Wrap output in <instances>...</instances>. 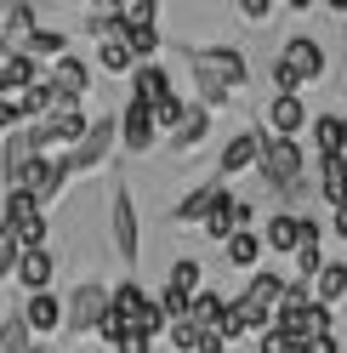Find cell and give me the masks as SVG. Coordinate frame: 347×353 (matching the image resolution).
Segmentation results:
<instances>
[{
  "label": "cell",
  "mask_w": 347,
  "mask_h": 353,
  "mask_svg": "<svg viewBox=\"0 0 347 353\" xmlns=\"http://www.w3.org/2000/svg\"><path fill=\"white\" fill-rule=\"evenodd\" d=\"M188 63H193V80H200V97L205 103H228L245 85V57L233 46H193Z\"/></svg>",
  "instance_id": "obj_1"
},
{
  "label": "cell",
  "mask_w": 347,
  "mask_h": 353,
  "mask_svg": "<svg viewBox=\"0 0 347 353\" xmlns=\"http://www.w3.org/2000/svg\"><path fill=\"white\" fill-rule=\"evenodd\" d=\"M114 137H120V120H108V114H103V120H92V125H85V137H80L69 154H63V160H52V165H57V176L69 183L74 171H92L103 154L114 148Z\"/></svg>",
  "instance_id": "obj_2"
},
{
  "label": "cell",
  "mask_w": 347,
  "mask_h": 353,
  "mask_svg": "<svg viewBox=\"0 0 347 353\" xmlns=\"http://www.w3.org/2000/svg\"><path fill=\"white\" fill-rule=\"evenodd\" d=\"M256 165H262L268 188H296L302 183V148H296V137H262Z\"/></svg>",
  "instance_id": "obj_3"
},
{
  "label": "cell",
  "mask_w": 347,
  "mask_h": 353,
  "mask_svg": "<svg viewBox=\"0 0 347 353\" xmlns=\"http://www.w3.org/2000/svg\"><path fill=\"white\" fill-rule=\"evenodd\" d=\"M103 314H108V291H103V285H80L74 302L63 307V325H74V330H97Z\"/></svg>",
  "instance_id": "obj_4"
},
{
  "label": "cell",
  "mask_w": 347,
  "mask_h": 353,
  "mask_svg": "<svg viewBox=\"0 0 347 353\" xmlns=\"http://www.w3.org/2000/svg\"><path fill=\"white\" fill-rule=\"evenodd\" d=\"M279 63H285V69L296 74V85H308V80H319L324 74V52L313 46V40H285V52H279Z\"/></svg>",
  "instance_id": "obj_5"
},
{
  "label": "cell",
  "mask_w": 347,
  "mask_h": 353,
  "mask_svg": "<svg viewBox=\"0 0 347 353\" xmlns=\"http://www.w3.org/2000/svg\"><path fill=\"white\" fill-rule=\"evenodd\" d=\"M85 80H92V69H85L80 57H57V69H52V103H80L85 97Z\"/></svg>",
  "instance_id": "obj_6"
},
{
  "label": "cell",
  "mask_w": 347,
  "mask_h": 353,
  "mask_svg": "<svg viewBox=\"0 0 347 353\" xmlns=\"http://www.w3.org/2000/svg\"><path fill=\"white\" fill-rule=\"evenodd\" d=\"M108 211H114V251H120L125 262H137V211H132V194L114 188Z\"/></svg>",
  "instance_id": "obj_7"
},
{
  "label": "cell",
  "mask_w": 347,
  "mask_h": 353,
  "mask_svg": "<svg viewBox=\"0 0 347 353\" xmlns=\"http://www.w3.org/2000/svg\"><path fill=\"white\" fill-rule=\"evenodd\" d=\"M279 296H285V279H279V274H256V279L245 285V296H240V302L251 307L256 319H268V325H273V314H279Z\"/></svg>",
  "instance_id": "obj_8"
},
{
  "label": "cell",
  "mask_w": 347,
  "mask_h": 353,
  "mask_svg": "<svg viewBox=\"0 0 347 353\" xmlns=\"http://www.w3.org/2000/svg\"><path fill=\"white\" fill-rule=\"evenodd\" d=\"M262 239H268L273 251H296L302 239H319V228L302 223V216H291V211H279V216H268V234Z\"/></svg>",
  "instance_id": "obj_9"
},
{
  "label": "cell",
  "mask_w": 347,
  "mask_h": 353,
  "mask_svg": "<svg viewBox=\"0 0 347 353\" xmlns=\"http://www.w3.org/2000/svg\"><path fill=\"white\" fill-rule=\"evenodd\" d=\"M268 125H273V137H296V131L308 125V103H302L296 92H279L273 108H268Z\"/></svg>",
  "instance_id": "obj_10"
},
{
  "label": "cell",
  "mask_w": 347,
  "mask_h": 353,
  "mask_svg": "<svg viewBox=\"0 0 347 353\" xmlns=\"http://www.w3.org/2000/svg\"><path fill=\"white\" fill-rule=\"evenodd\" d=\"M160 97H171V74L160 69V63H137V74H132V103L154 108Z\"/></svg>",
  "instance_id": "obj_11"
},
{
  "label": "cell",
  "mask_w": 347,
  "mask_h": 353,
  "mask_svg": "<svg viewBox=\"0 0 347 353\" xmlns=\"http://www.w3.org/2000/svg\"><path fill=\"white\" fill-rule=\"evenodd\" d=\"M222 200H228V188H222V183H200V188H193L188 200L177 205V223H205V216L222 205Z\"/></svg>",
  "instance_id": "obj_12"
},
{
  "label": "cell",
  "mask_w": 347,
  "mask_h": 353,
  "mask_svg": "<svg viewBox=\"0 0 347 353\" xmlns=\"http://www.w3.org/2000/svg\"><path fill=\"white\" fill-rule=\"evenodd\" d=\"M17 319L29 325V336H34V330H63V302H57L52 291H40V296H29V307H23Z\"/></svg>",
  "instance_id": "obj_13"
},
{
  "label": "cell",
  "mask_w": 347,
  "mask_h": 353,
  "mask_svg": "<svg viewBox=\"0 0 347 353\" xmlns=\"http://www.w3.org/2000/svg\"><path fill=\"white\" fill-rule=\"evenodd\" d=\"M29 160H40V125H29V131H12L6 137V183L17 171H23Z\"/></svg>",
  "instance_id": "obj_14"
},
{
  "label": "cell",
  "mask_w": 347,
  "mask_h": 353,
  "mask_svg": "<svg viewBox=\"0 0 347 353\" xmlns=\"http://www.w3.org/2000/svg\"><path fill=\"white\" fill-rule=\"evenodd\" d=\"M319 194H324L336 211L347 205V154H330V160H319Z\"/></svg>",
  "instance_id": "obj_15"
},
{
  "label": "cell",
  "mask_w": 347,
  "mask_h": 353,
  "mask_svg": "<svg viewBox=\"0 0 347 353\" xmlns=\"http://www.w3.org/2000/svg\"><path fill=\"white\" fill-rule=\"evenodd\" d=\"M120 131H125V148H154V114H148L143 103H125V120H120Z\"/></svg>",
  "instance_id": "obj_16"
},
{
  "label": "cell",
  "mask_w": 347,
  "mask_h": 353,
  "mask_svg": "<svg viewBox=\"0 0 347 353\" xmlns=\"http://www.w3.org/2000/svg\"><path fill=\"white\" fill-rule=\"evenodd\" d=\"M52 274H57L52 251H23V256H17V279H23V285H29L34 296H40V291H46V285H52Z\"/></svg>",
  "instance_id": "obj_17"
},
{
  "label": "cell",
  "mask_w": 347,
  "mask_h": 353,
  "mask_svg": "<svg viewBox=\"0 0 347 353\" xmlns=\"http://www.w3.org/2000/svg\"><path fill=\"white\" fill-rule=\"evenodd\" d=\"M256 154H262V137H256V131H240V137L222 148V176H233V171L256 165Z\"/></svg>",
  "instance_id": "obj_18"
},
{
  "label": "cell",
  "mask_w": 347,
  "mask_h": 353,
  "mask_svg": "<svg viewBox=\"0 0 347 353\" xmlns=\"http://www.w3.org/2000/svg\"><path fill=\"white\" fill-rule=\"evenodd\" d=\"M313 291H319V307H330L347 296V262H324V268L313 274Z\"/></svg>",
  "instance_id": "obj_19"
},
{
  "label": "cell",
  "mask_w": 347,
  "mask_h": 353,
  "mask_svg": "<svg viewBox=\"0 0 347 353\" xmlns=\"http://www.w3.org/2000/svg\"><path fill=\"white\" fill-rule=\"evenodd\" d=\"M17 52H23L29 63H34V57H69V40H63L57 29H34V34H29Z\"/></svg>",
  "instance_id": "obj_20"
},
{
  "label": "cell",
  "mask_w": 347,
  "mask_h": 353,
  "mask_svg": "<svg viewBox=\"0 0 347 353\" xmlns=\"http://www.w3.org/2000/svg\"><path fill=\"white\" fill-rule=\"evenodd\" d=\"M222 307H228V302L216 296V291H193V296H188V319L200 325V330H216V319H222Z\"/></svg>",
  "instance_id": "obj_21"
},
{
  "label": "cell",
  "mask_w": 347,
  "mask_h": 353,
  "mask_svg": "<svg viewBox=\"0 0 347 353\" xmlns=\"http://www.w3.org/2000/svg\"><path fill=\"white\" fill-rule=\"evenodd\" d=\"M313 148H319V160L341 154V114H319L313 120Z\"/></svg>",
  "instance_id": "obj_22"
},
{
  "label": "cell",
  "mask_w": 347,
  "mask_h": 353,
  "mask_svg": "<svg viewBox=\"0 0 347 353\" xmlns=\"http://www.w3.org/2000/svg\"><path fill=\"white\" fill-rule=\"evenodd\" d=\"M34 223H46V216H40V205L29 194H6V228L17 234V228H34Z\"/></svg>",
  "instance_id": "obj_23"
},
{
  "label": "cell",
  "mask_w": 347,
  "mask_h": 353,
  "mask_svg": "<svg viewBox=\"0 0 347 353\" xmlns=\"http://www.w3.org/2000/svg\"><path fill=\"white\" fill-rule=\"evenodd\" d=\"M205 131H211V114H205V108H188V114L177 120V143H182V148H200Z\"/></svg>",
  "instance_id": "obj_24"
},
{
  "label": "cell",
  "mask_w": 347,
  "mask_h": 353,
  "mask_svg": "<svg viewBox=\"0 0 347 353\" xmlns=\"http://www.w3.org/2000/svg\"><path fill=\"white\" fill-rule=\"evenodd\" d=\"M256 256H262V234H251V228H245V234H233V239H228V262H233V268H251Z\"/></svg>",
  "instance_id": "obj_25"
},
{
  "label": "cell",
  "mask_w": 347,
  "mask_h": 353,
  "mask_svg": "<svg viewBox=\"0 0 347 353\" xmlns=\"http://www.w3.org/2000/svg\"><path fill=\"white\" fill-rule=\"evenodd\" d=\"M291 256H296V285H308V279L324 268V251H319V239H302V245H296Z\"/></svg>",
  "instance_id": "obj_26"
},
{
  "label": "cell",
  "mask_w": 347,
  "mask_h": 353,
  "mask_svg": "<svg viewBox=\"0 0 347 353\" xmlns=\"http://www.w3.org/2000/svg\"><path fill=\"white\" fill-rule=\"evenodd\" d=\"M200 262H193V256H182L177 262V268H171V285H165V291H177V296H193V291H200Z\"/></svg>",
  "instance_id": "obj_27"
},
{
  "label": "cell",
  "mask_w": 347,
  "mask_h": 353,
  "mask_svg": "<svg viewBox=\"0 0 347 353\" xmlns=\"http://www.w3.org/2000/svg\"><path fill=\"white\" fill-rule=\"evenodd\" d=\"M200 336H205V330L193 319H171V347H177V353H200Z\"/></svg>",
  "instance_id": "obj_28"
},
{
  "label": "cell",
  "mask_w": 347,
  "mask_h": 353,
  "mask_svg": "<svg viewBox=\"0 0 347 353\" xmlns=\"http://www.w3.org/2000/svg\"><path fill=\"white\" fill-rule=\"evenodd\" d=\"M154 17H160L154 0H132V6L120 12V23H125V29H154Z\"/></svg>",
  "instance_id": "obj_29"
},
{
  "label": "cell",
  "mask_w": 347,
  "mask_h": 353,
  "mask_svg": "<svg viewBox=\"0 0 347 353\" xmlns=\"http://www.w3.org/2000/svg\"><path fill=\"white\" fill-rule=\"evenodd\" d=\"M0 353H29V325H23V319H6V325H0Z\"/></svg>",
  "instance_id": "obj_30"
},
{
  "label": "cell",
  "mask_w": 347,
  "mask_h": 353,
  "mask_svg": "<svg viewBox=\"0 0 347 353\" xmlns=\"http://www.w3.org/2000/svg\"><path fill=\"white\" fill-rule=\"evenodd\" d=\"M148 114H154V125H171V131H177V120L188 114V103H182L177 92H171V97H160L154 108H148Z\"/></svg>",
  "instance_id": "obj_31"
},
{
  "label": "cell",
  "mask_w": 347,
  "mask_h": 353,
  "mask_svg": "<svg viewBox=\"0 0 347 353\" xmlns=\"http://www.w3.org/2000/svg\"><path fill=\"white\" fill-rule=\"evenodd\" d=\"M17 256H23V251H17L12 228H0V279H12V274H17Z\"/></svg>",
  "instance_id": "obj_32"
},
{
  "label": "cell",
  "mask_w": 347,
  "mask_h": 353,
  "mask_svg": "<svg viewBox=\"0 0 347 353\" xmlns=\"http://www.w3.org/2000/svg\"><path fill=\"white\" fill-rule=\"evenodd\" d=\"M114 353H154V336H143V330H125L114 342Z\"/></svg>",
  "instance_id": "obj_33"
},
{
  "label": "cell",
  "mask_w": 347,
  "mask_h": 353,
  "mask_svg": "<svg viewBox=\"0 0 347 353\" xmlns=\"http://www.w3.org/2000/svg\"><path fill=\"white\" fill-rule=\"evenodd\" d=\"M262 353H296V342L279 336V330H262Z\"/></svg>",
  "instance_id": "obj_34"
},
{
  "label": "cell",
  "mask_w": 347,
  "mask_h": 353,
  "mask_svg": "<svg viewBox=\"0 0 347 353\" xmlns=\"http://www.w3.org/2000/svg\"><path fill=\"white\" fill-rule=\"evenodd\" d=\"M296 353H341V342H336V336H308Z\"/></svg>",
  "instance_id": "obj_35"
},
{
  "label": "cell",
  "mask_w": 347,
  "mask_h": 353,
  "mask_svg": "<svg viewBox=\"0 0 347 353\" xmlns=\"http://www.w3.org/2000/svg\"><path fill=\"white\" fill-rule=\"evenodd\" d=\"M240 12L251 17V23H268V12H273V6H268V0H245V6H240Z\"/></svg>",
  "instance_id": "obj_36"
},
{
  "label": "cell",
  "mask_w": 347,
  "mask_h": 353,
  "mask_svg": "<svg viewBox=\"0 0 347 353\" xmlns=\"http://www.w3.org/2000/svg\"><path fill=\"white\" fill-rule=\"evenodd\" d=\"M0 131H17V108H12L6 97H0Z\"/></svg>",
  "instance_id": "obj_37"
},
{
  "label": "cell",
  "mask_w": 347,
  "mask_h": 353,
  "mask_svg": "<svg viewBox=\"0 0 347 353\" xmlns=\"http://www.w3.org/2000/svg\"><path fill=\"white\" fill-rule=\"evenodd\" d=\"M336 234H341V239H347V205H341V211H336Z\"/></svg>",
  "instance_id": "obj_38"
},
{
  "label": "cell",
  "mask_w": 347,
  "mask_h": 353,
  "mask_svg": "<svg viewBox=\"0 0 347 353\" xmlns=\"http://www.w3.org/2000/svg\"><path fill=\"white\" fill-rule=\"evenodd\" d=\"M341 154H347V114H341Z\"/></svg>",
  "instance_id": "obj_39"
},
{
  "label": "cell",
  "mask_w": 347,
  "mask_h": 353,
  "mask_svg": "<svg viewBox=\"0 0 347 353\" xmlns=\"http://www.w3.org/2000/svg\"><path fill=\"white\" fill-rule=\"evenodd\" d=\"M29 353H46V347H29Z\"/></svg>",
  "instance_id": "obj_40"
},
{
  "label": "cell",
  "mask_w": 347,
  "mask_h": 353,
  "mask_svg": "<svg viewBox=\"0 0 347 353\" xmlns=\"http://www.w3.org/2000/svg\"><path fill=\"white\" fill-rule=\"evenodd\" d=\"M341 302H347V296H341Z\"/></svg>",
  "instance_id": "obj_41"
}]
</instances>
